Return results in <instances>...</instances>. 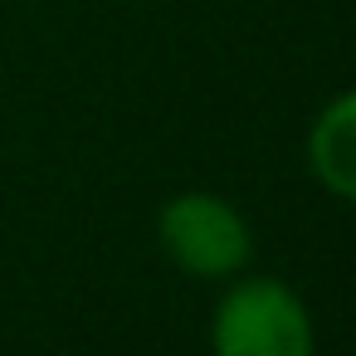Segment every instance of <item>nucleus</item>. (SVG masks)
<instances>
[{"label":"nucleus","instance_id":"1","mask_svg":"<svg viewBox=\"0 0 356 356\" xmlns=\"http://www.w3.org/2000/svg\"><path fill=\"white\" fill-rule=\"evenodd\" d=\"M215 356H312V317L283 278H239L210 317Z\"/></svg>","mask_w":356,"mask_h":356},{"label":"nucleus","instance_id":"2","mask_svg":"<svg viewBox=\"0 0 356 356\" xmlns=\"http://www.w3.org/2000/svg\"><path fill=\"white\" fill-rule=\"evenodd\" d=\"M156 239L166 259L195 278H229L254 254V234L244 215L225 195H210V191L171 195L156 215Z\"/></svg>","mask_w":356,"mask_h":356},{"label":"nucleus","instance_id":"3","mask_svg":"<svg viewBox=\"0 0 356 356\" xmlns=\"http://www.w3.org/2000/svg\"><path fill=\"white\" fill-rule=\"evenodd\" d=\"M307 166L332 195L356 200V88L337 93L317 113L307 132Z\"/></svg>","mask_w":356,"mask_h":356}]
</instances>
